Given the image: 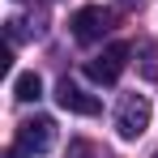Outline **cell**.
I'll return each instance as SVG.
<instances>
[{
	"label": "cell",
	"mask_w": 158,
	"mask_h": 158,
	"mask_svg": "<svg viewBox=\"0 0 158 158\" xmlns=\"http://www.w3.org/2000/svg\"><path fill=\"white\" fill-rule=\"evenodd\" d=\"M128 52H132L128 43H107L94 60H85V77L94 85H115L120 73H124V64H128Z\"/></svg>",
	"instance_id": "1"
},
{
	"label": "cell",
	"mask_w": 158,
	"mask_h": 158,
	"mask_svg": "<svg viewBox=\"0 0 158 158\" xmlns=\"http://www.w3.org/2000/svg\"><path fill=\"white\" fill-rule=\"evenodd\" d=\"M145 128H150V98L145 94H124L120 111H115V132L124 141H137Z\"/></svg>",
	"instance_id": "2"
},
{
	"label": "cell",
	"mask_w": 158,
	"mask_h": 158,
	"mask_svg": "<svg viewBox=\"0 0 158 158\" xmlns=\"http://www.w3.org/2000/svg\"><path fill=\"white\" fill-rule=\"evenodd\" d=\"M17 145H22L30 158H34V154H47V150L56 145V120H52V115L22 120V124H17Z\"/></svg>",
	"instance_id": "3"
},
{
	"label": "cell",
	"mask_w": 158,
	"mask_h": 158,
	"mask_svg": "<svg viewBox=\"0 0 158 158\" xmlns=\"http://www.w3.org/2000/svg\"><path fill=\"white\" fill-rule=\"evenodd\" d=\"M69 26H73V39H77V43H98L107 34V26H111V13H107L103 4H85V9L73 13Z\"/></svg>",
	"instance_id": "4"
},
{
	"label": "cell",
	"mask_w": 158,
	"mask_h": 158,
	"mask_svg": "<svg viewBox=\"0 0 158 158\" xmlns=\"http://www.w3.org/2000/svg\"><path fill=\"white\" fill-rule=\"evenodd\" d=\"M56 103L64 107V111H73V115H98V107H103L94 94H85L77 81H69V77L56 85Z\"/></svg>",
	"instance_id": "5"
},
{
	"label": "cell",
	"mask_w": 158,
	"mask_h": 158,
	"mask_svg": "<svg viewBox=\"0 0 158 158\" xmlns=\"http://www.w3.org/2000/svg\"><path fill=\"white\" fill-rule=\"evenodd\" d=\"M39 94H43V77L39 73H22V77L13 81V98L17 103H34Z\"/></svg>",
	"instance_id": "6"
},
{
	"label": "cell",
	"mask_w": 158,
	"mask_h": 158,
	"mask_svg": "<svg viewBox=\"0 0 158 158\" xmlns=\"http://www.w3.org/2000/svg\"><path fill=\"white\" fill-rule=\"evenodd\" d=\"M137 60H141V77L158 81V39H145V43L137 47Z\"/></svg>",
	"instance_id": "7"
},
{
	"label": "cell",
	"mask_w": 158,
	"mask_h": 158,
	"mask_svg": "<svg viewBox=\"0 0 158 158\" xmlns=\"http://www.w3.org/2000/svg\"><path fill=\"white\" fill-rule=\"evenodd\" d=\"M4 158H30V154H26V150H22V145H13V150H9V154H4Z\"/></svg>",
	"instance_id": "8"
}]
</instances>
